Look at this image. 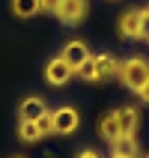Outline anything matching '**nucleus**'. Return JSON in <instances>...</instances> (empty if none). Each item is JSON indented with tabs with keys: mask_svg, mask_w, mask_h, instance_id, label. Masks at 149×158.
<instances>
[{
	"mask_svg": "<svg viewBox=\"0 0 149 158\" xmlns=\"http://www.w3.org/2000/svg\"><path fill=\"white\" fill-rule=\"evenodd\" d=\"M119 81H122L131 93H137L149 81V60H143V57H128V60H122L119 63Z\"/></svg>",
	"mask_w": 149,
	"mask_h": 158,
	"instance_id": "1",
	"label": "nucleus"
},
{
	"mask_svg": "<svg viewBox=\"0 0 149 158\" xmlns=\"http://www.w3.org/2000/svg\"><path fill=\"white\" fill-rule=\"evenodd\" d=\"M51 123H54V134H72L81 125V114L72 105H63L57 110H51Z\"/></svg>",
	"mask_w": 149,
	"mask_h": 158,
	"instance_id": "2",
	"label": "nucleus"
},
{
	"mask_svg": "<svg viewBox=\"0 0 149 158\" xmlns=\"http://www.w3.org/2000/svg\"><path fill=\"white\" fill-rule=\"evenodd\" d=\"M89 12V0H63L60 9H57V18H60L66 27H78Z\"/></svg>",
	"mask_w": 149,
	"mask_h": 158,
	"instance_id": "3",
	"label": "nucleus"
},
{
	"mask_svg": "<svg viewBox=\"0 0 149 158\" xmlns=\"http://www.w3.org/2000/svg\"><path fill=\"white\" fill-rule=\"evenodd\" d=\"M72 75H75V69H72L63 57H54V60L45 63V81H48L51 87H66L72 81Z\"/></svg>",
	"mask_w": 149,
	"mask_h": 158,
	"instance_id": "4",
	"label": "nucleus"
},
{
	"mask_svg": "<svg viewBox=\"0 0 149 158\" xmlns=\"http://www.w3.org/2000/svg\"><path fill=\"white\" fill-rule=\"evenodd\" d=\"M119 36L122 39H143V9H128L122 18H119Z\"/></svg>",
	"mask_w": 149,
	"mask_h": 158,
	"instance_id": "5",
	"label": "nucleus"
},
{
	"mask_svg": "<svg viewBox=\"0 0 149 158\" xmlns=\"http://www.w3.org/2000/svg\"><path fill=\"white\" fill-rule=\"evenodd\" d=\"M48 114V105H45L42 96H27L18 107V116H21V123H36L39 116Z\"/></svg>",
	"mask_w": 149,
	"mask_h": 158,
	"instance_id": "6",
	"label": "nucleus"
},
{
	"mask_svg": "<svg viewBox=\"0 0 149 158\" xmlns=\"http://www.w3.org/2000/svg\"><path fill=\"white\" fill-rule=\"evenodd\" d=\"M60 57L66 63H69L72 69H78L81 63L89 57V48H87V42H81V39H72V42H66L63 45V51H60Z\"/></svg>",
	"mask_w": 149,
	"mask_h": 158,
	"instance_id": "7",
	"label": "nucleus"
},
{
	"mask_svg": "<svg viewBox=\"0 0 149 158\" xmlns=\"http://www.w3.org/2000/svg\"><path fill=\"white\" fill-rule=\"evenodd\" d=\"M119 78V60L114 54H96V81H114Z\"/></svg>",
	"mask_w": 149,
	"mask_h": 158,
	"instance_id": "8",
	"label": "nucleus"
},
{
	"mask_svg": "<svg viewBox=\"0 0 149 158\" xmlns=\"http://www.w3.org/2000/svg\"><path fill=\"white\" fill-rule=\"evenodd\" d=\"M98 134H101L107 143H114V140H119V137H122V128H119V114H116V110H107V114L98 119Z\"/></svg>",
	"mask_w": 149,
	"mask_h": 158,
	"instance_id": "9",
	"label": "nucleus"
},
{
	"mask_svg": "<svg viewBox=\"0 0 149 158\" xmlns=\"http://www.w3.org/2000/svg\"><path fill=\"white\" fill-rule=\"evenodd\" d=\"M119 114V128H122V137H137V125H140V114L137 107H116Z\"/></svg>",
	"mask_w": 149,
	"mask_h": 158,
	"instance_id": "10",
	"label": "nucleus"
},
{
	"mask_svg": "<svg viewBox=\"0 0 149 158\" xmlns=\"http://www.w3.org/2000/svg\"><path fill=\"white\" fill-rule=\"evenodd\" d=\"M137 137H119L110 143V155H122V158H137Z\"/></svg>",
	"mask_w": 149,
	"mask_h": 158,
	"instance_id": "11",
	"label": "nucleus"
},
{
	"mask_svg": "<svg viewBox=\"0 0 149 158\" xmlns=\"http://www.w3.org/2000/svg\"><path fill=\"white\" fill-rule=\"evenodd\" d=\"M39 12H42L39 0H12V15L15 18H33Z\"/></svg>",
	"mask_w": 149,
	"mask_h": 158,
	"instance_id": "12",
	"label": "nucleus"
},
{
	"mask_svg": "<svg viewBox=\"0 0 149 158\" xmlns=\"http://www.w3.org/2000/svg\"><path fill=\"white\" fill-rule=\"evenodd\" d=\"M18 137H21V143H39L42 140V131H39L36 123H21L18 125Z\"/></svg>",
	"mask_w": 149,
	"mask_h": 158,
	"instance_id": "13",
	"label": "nucleus"
},
{
	"mask_svg": "<svg viewBox=\"0 0 149 158\" xmlns=\"http://www.w3.org/2000/svg\"><path fill=\"white\" fill-rule=\"evenodd\" d=\"M75 75H78L81 81H96V57L89 54L87 60H84V63L78 66V69H75Z\"/></svg>",
	"mask_w": 149,
	"mask_h": 158,
	"instance_id": "14",
	"label": "nucleus"
},
{
	"mask_svg": "<svg viewBox=\"0 0 149 158\" xmlns=\"http://www.w3.org/2000/svg\"><path fill=\"white\" fill-rule=\"evenodd\" d=\"M36 125H39V131H42V137H45V134H54V123H51V110H48V114H45V116H39V119H36Z\"/></svg>",
	"mask_w": 149,
	"mask_h": 158,
	"instance_id": "15",
	"label": "nucleus"
},
{
	"mask_svg": "<svg viewBox=\"0 0 149 158\" xmlns=\"http://www.w3.org/2000/svg\"><path fill=\"white\" fill-rule=\"evenodd\" d=\"M42 3V12H48V15H57V9H60L63 0H39Z\"/></svg>",
	"mask_w": 149,
	"mask_h": 158,
	"instance_id": "16",
	"label": "nucleus"
},
{
	"mask_svg": "<svg viewBox=\"0 0 149 158\" xmlns=\"http://www.w3.org/2000/svg\"><path fill=\"white\" fill-rule=\"evenodd\" d=\"M137 96H140V102H146V105H149V81L143 84L140 89H137Z\"/></svg>",
	"mask_w": 149,
	"mask_h": 158,
	"instance_id": "17",
	"label": "nucleus"
},
{
	"mask_svg": "<svg viewBox=\"0 0 149 158\" xmlns=\"http://www.w3.org/2000/svg\"><path fill=\"white\" fill-rule=\"evenodd\" d=\"M78 158H101V155H98L96 149H81V152H78Z\"/></svg>",
	"mask_w": 149,
	"mask_h": 158,
	"instance_id": "18",
	"label": "nucleus"
},
{
	"mask_svg": "<svg viewBox=\"0 0 149 158\" xmlns=\"http://www.w3.org/2000/svg\"><path fill=\"white\" fill-rule=\"evenodd\" d=\"M143 39H149V15L143 12Z\"/></svg>",
	"mask_w": 149,
	"mask_h": 158,
	"instance_id": "19",
	"label": "nucleus"
},
{
	"mask_svg": "<svg viewBox=\"0 0 149 158\" xmlns=\"http://www.w3.org/2000/svg\"><path fill=\"white\" fill-rule=\"evenodd\" d=\"M143 12H146V15H149V6H146V9H143Z\"/></svg>",
	"mask_w": 149,
	"mask_h": 158,
	"instance_id": "20",
	"label": "nucleus"
},
{
	"mask_svg": "<svg viewBox=\"0 0 149 158\" xmlns=\"http://www.w3.org/2000/svg\"><path fill=\"white\" fill-rule=\"evenodd\" d=\"M110 158H122V155H110Z\"/></svg>",
	"mask_w": 149,
	"mask_h": 158,
	"instance_id": "21",
	"label": "nucleus"
},
{
	"mask_svg": "<svg viewBox=\"0 0 149 158\" xmlns=\"http://www.w3.org/2000/svg\"><path fill=\"white\" fill-rule=\"evenodd\" d=\"M15 158H21V155H15Z\"/></svg>",
	"mask_w": 149,
	"mask_h": 158,
	"instance_id": "22",
	"label": "nucleus"
},
{
	"mask_svg": "<svg viewBox=\"0 0 149 158\" xmlns=\"http://www.w3.org/2000/svg\"><path fill=\"white\" fill-rule=\"evenodd\" d=\"M146 158H149V155H146Z\"/></svg>",
	"mask_w": 149,
	"mask_h": 158,
	"instance_id": "23",
	"label": "nucleus"
}]
</instances>
